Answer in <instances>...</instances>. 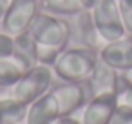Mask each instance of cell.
Wrapping results in <instances>:
<instances>
[{"label": "cell", "instance_id": "obj_2", "mask_svg": "<svg viewBox=\"0 0 132 124\" xmlns=\"http://www.w3.org/2000/svg\"><path fill=\"white\" fill-rule=\"evenodd\" d=\"M29 33L35 38L36 45L63 50V49H67V43L71 40L72 29H71L69 22L58 18L56 15L38 13L35 22L29 27Z\"/></svg>", "mask_w": 132, "mask_h": 124}, {"label": "cell", "instance_id": "obj_7", "mask_svg": "<svg viewBox=\"0 0 132 124\" xmlns=\"http://www.w3.org/2000/svg\"><path fill=\"white\" fill-rule=\"evenodd\" d=\"M118 104H119V97L116 92L96 94L83 106L80 122L81 124H109Z\"/></svg>", "mask_w": 132, "mask_h": 124}, {"label": "cell", "instance_id": "obj_11", "mask_svg": "<svg viewBox=\"0 0 132 124\" xmlns=\"http://www.w3.org/2000/svg\"><path fill=\"white\" fill-rule=\"evenodd\" d=\"M29 68L31 67L15 52L11 56L0 58V88H11Z\"/></svg>", "mask_w": 132, "mask_h": 124}, {"label": "cell", "instance_id": "obj_16", "mask_svg": "<svg viewBox=\"0 0 132 124\" xmlns=\"http://www.w3.org/2000/svg\"><path fill=\"white\" fill-rule=\"evenodd\" d=\"M118 6H119L125 31L128 34H132V0H118Z\"/></svg>", "mask_w": 132, "mask_h": 124}, {"label": "cell", "instance_id": "obj_9", "mask_svg": "<svg viewBox=\"0 0 132 124\" xmlns=\"http://www.w3.org/2000/svg\"><path fill=\"white\" fill-rule=\"evenodd\" d=\"M60 108L54 94L49 90L36 101H33L27 106V117L26 124H53L56 119H60Z\"/></svg>", "mask_w": 132, "mask_h": 124}, {"label": "cell", "instance_id": "obj_13", "mask_svg": "<svg viewBox=\"0 0 132 124\" xmlns=\"http://www.w3.org/2000/svg\"><path fill=\"white\" fill-rule=\"evenodd\" d=\"M40 4L51 15L72 16V15H80L83 11L81 0H40Z\"/></svg>", "mask_w": 132, "mask_h": 124}, {"label": "cell", "instance_id": "obj_6", "mask_svg": "<svg viewBox=\"0 0 132 124\" xmlns=\"http://www.w3.org/2000/svg\"><path fill=\"white\" fill-rule=\"evenodd\" d=\"M51 92L54 94V97L58 101V108H60L62 117L74 115L92 97L87 83H65L63 81V85L51 88Z\"/></svg>", "mask_w": 132, "mask_h": 124}, {"label": "cell", "instance_id": "obj_3", "mask_svg": "<svg viewBox=\"0 0 132 124\" xmlns=\"http://www.w3.org/2000/svg\"><path fill=\"white\" fill-rule=\"evenodd\" d=\"M53 76H54L53 67L36 63L9 88L7 95L29 106L33 101H36L38 97H42L44 94L51 90Z\"/></svg>", "mask_w": 132, "mask_h": 124}, {"label": "cell", "instance_id": "obj_5", "mask_svg": "<svg viewBox=\"0 0 132 124\" xmlns=\"http://www.w3.org/2000/svg\"><path fill=\"white\" fill-rule=\"evenodd\" d=\"M40 0H11L7 13L2 20V29L9 36H18L22 33H27L31 24L35 22L38 11Z\"/></svg>", "mask_w": 132, "mask_h": 124}, {"label": "cell", "instance_id": "obj_15", "mask_svg": "<svg viewBox=\"0 0 132 124\" xmlns=\"http://www.w3.org/2000/svg\"><path fill=\"white\" fill-rule=\"evenodd\" d=\"M109 124H132V106L119 102L116 106Z\"/></svg>", "mask_w": 132, "mask_h": 124}, {"label": "cell", "instance_id": "obj_1", "mask_svg": "<svg viewBox=\"0 0 132 124\" xmlns=\"http://www.w3.org/2000/svg\"><path fill=\"white\" fill-rule=\"evenodd\" d=\"M100 61V52L90 47H71L62 50L53 72L65 83H87Z\"/></svg>", "mask_w": 132, "mask_h": 124}, {"label": "cell", "instance_id": "obj_10", "mask_svg": "<svg viewBox=\"0 0 132 124\" xmlns=\"http://www.w3.org/2000/svg\"><path fill=\"white\" fill-rule=\"evenodd\" d=\"M87 86H89L92 95L101 94V92H116V94H119V90L123 88L121 74L100 59L96 68H94V72H92V76H90V79L87 81Z\"/></svg>", "mask_w": 132, "mask_h": 124}, {"label": "cell", "instance_id": "obj_18", "mask_svg": "<svg viewBox=\"0 0 132 124\" xmlns=\"http://www.w3.org/2000/svg\"><path fill=\"white\" fill-rule=\"evenodd\" d=\"M118 97H119V102L132 106V83H130V85H127V86L118 94Z\"/></svg>", "mask_w": 132, "mask_h": 124}, {"label": "cell", "instance_id": "obj_19", "mask_svg": "<svg viewBox=\"0 0 132 124\" xmlns=\"http://www.w3.org/2000/svg\"><path fill=\"white\" fill-rule=\"evenodd\" d=\"M53 124H81L78 119H74L72 115H69V117H60V119H56Z\"/></svg>", "mask_w": 132, "mask_h": 124}, {"label": "cell", "instance_id": "obj_4", "mask_svg": "<svg viewBox=\"0 0 132 124\" xmlns=\"http://www.w3.org/2000/svg\"><path fill=\"white\" fill-rule=\"evenodd\" d=\"M90 16H92V24L96 27L98 36L105 43L114 42L127 34L123 20H121L118 0H100L90 9Z\"/></svg>", "mask_w": 132, "mask_h": 124}, {"label": "cell", "instance_id": "obj_8", "mask_svg": "<svg viewBox=\"0 0 132 124\" xmlns=\"http://www.w3.org/2000/svg\"><path fill=\"white\" fill-rule=\"evenodd\" d=\"M100 59L118 72L132 68V34H125L100 49Z\"/></svg>", "mask_w": 132, "mask_h": 124}, {"label": "cell", "instance_id": "obj_12", "mask_svg": "<svg viewBox=\"0 0 132 124\" xmlns=\"http://www.w3.org/2000/svg\"><path fill=\"white\" fill-rule=\"evenodd\" d=\"M27 104L13 99L11 95L0 97V124H26Z\"/></svg>", "mask_w": 132, "mask_h": 124}, {"label": "cell", "instance_id": "obj_20", "mask_svg": "<svg viewBox=\"0 0 132 124\" xmlns=\"http://www.w3.org/2000/svg\"><path fill=\"white\" fill-rule=\"evenodd\" d=\"M9 2H11V0H0V22L4 20V16H6V13H7Z\"/></svg>", "mask_w": 132, "mask_h": 124}, {"label": "cell", "instance_id": "obj_14", "mask_svg": "<svg viewBox=\"0 0 132 124\" xmlns=\"http://www.w3.org/2000/svg\"><path fill=\"white\" fill-rule=\"evenodd\" d=\"M15 54L22 58L29 67L36 65V42L29 31L15 36Z\"/></svg>", "mask_w": 132, "mask_h": 124}, {"label": "cell", "instance_id": "obj_21", "mask_svg": "<svg viewBox=\"0 0 132 124\" xmlns=\"http://www.w3.org/2000/svg\"><path fill=\"white\" fill-rule=\"evenodd\" d=\"M98 2H100V0H81V4H83V9H89V11H90V9H92V7H94Z\"/></svg>", "mask_w": 132, "mask_h": 124}, {"label": "cell", "instance_id": "obj_17", "mask_svg": "<svg viewBox=\"0 0 132 124\" xmlns=\"http://www.w3.org/2000/svg\"><path fill=\"white\" fill-rule=\"evenodd\" d=\"M13 52H15V38L2 31L0 33V58L11 56Z\"/></svg>", "mask_w": 132, "mask_h": 124}]
</instances>
